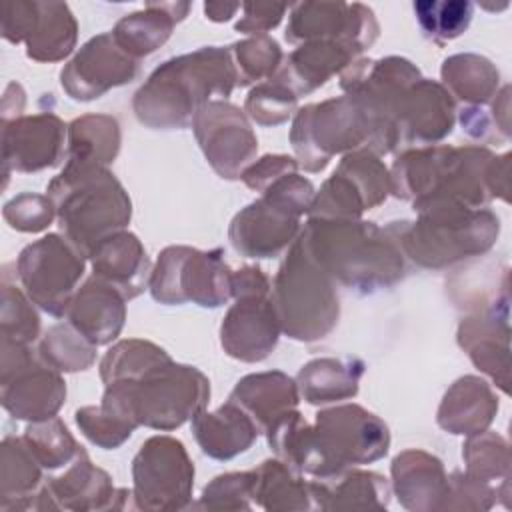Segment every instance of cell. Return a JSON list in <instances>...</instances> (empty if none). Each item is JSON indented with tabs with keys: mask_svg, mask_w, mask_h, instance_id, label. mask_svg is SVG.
Wrapping results in <instances>:
<instances>
[{
	"mask_svg": "<svg viewBox=\"0 0 512 512\" xmlns=\"http://www.w3.org/2000/svg\"><path fill=\"white\" fill-rule=\"evenodd\" d=\"M230 52L202 48L164 62L134 98L136 116L162 128H180L194 120L212 96H228L236 84Z\"/></svg>",
	"mask_w": 512,
	"mask_h": 512,
	"instance_id": "cell-1",
	"label": "cell"
},
{
	"mask_svg": "<svg viewBox=\"0 0 512 512\" xmlns=\"http://www.w3.org/2000/svg\"><path fill=\"white\" fill-rule=\"evenodd\" d=\"M398 238L370 222L350 218H314L300 242L310 258L342 284L372 290L392 284L402 272Z\"/></svg>",
	"mask_w": 512,
	"mask_h": 512,
	"instance_id": "cell-2",
	"label": "cell"
},
{
	"mask_svg": "<svg viewBox=\"0 0 512 512\" xmlns=\"http://www.w3.org/2000/svg\"><path fill=\"white\" fill-rule=\"evenodd\" d=\"M208 396L210 386L202 372L168 358L134 380L106 384L100 406L134 426L172 430L194 418L206 406Z\"/></svg>",
	"mask_w": 512,
	"mask_h": 512,
	"instance_id": "cell-3",
	"label": "cell"
},
{
	"mask_svg": "<svg viewBox=\"0 0 512 512\" xmlns=\"http://www.w3.org/2000/svg\"><path fill=\"white\" fill-rule=\"evenodd\" d=\"M48 192L66 240L84 256L130 220V198L104 166L68 162Z\"/></svg>",
	"mask_w": 512,
	"mask_h": 512,
	"instance_id": "cell-4",
	"label": "cell"
},
{
	"mask_svg": "<svg viewBox=\"0 0 512 512\" xmlns=\"http://www.w3.org/2000/svg\"><path fill=\"white\" fill-rule=\"evenodd\" d=\"M416 208L420 220L398 240L410 258L428 268L486 252L500 230L498 218L490 210L454 202H428Z\"/></svg>",
	"mask_w": 512,
	"mask_h": 512,
	"instance_id": "cell-5",
	"label": "cell"
},
{
	"mask_svg": "<svg viewBox=\"0 0 512 512\" xmlns=\"http://www.w3.org/2000/svg\"><path fill=\"white\" fill-rule=\"evenodd\" d=\"M274 310L280 328L296 340L324 338L338 322V296L324 272L298 240L276 276Z\"/></svg>",
	"mask_w": 512,
	"mask_h": 512,
	"instance_id": "cell-6",
	"label": "cell"
},
{
	"mask_svg": "<svg viewBox=\"0 0 512 512\" xmlns=\"http://www.w3.org/2000/svg\"><path fill=\"white\" fill-rule=\"evenodd\" d=\"M312 184L288 174L264 190V198L236 214L230 226L234 248L246 256L268 258L278 254L296 234L298 216L310 210Z\"/></svg>",
	"mask_w": 512,
	"mask_h": 512,
	"instance_id": "cell-7",
	"label": "cell"
},
{
	"mask_svg": "<svg viewBox=\"0 0 512 512\" xmlns=\"http://www.w3.org/2000/svg\"><path fill=\"white\" fill-rule=\"evenodd\" d=\"M150 290L164 304L192 300L216 308L232 294V272L220 258V250L198 252L186 246H170L156 262Z\"/></svg>",
	"mask_w": 512,
	"mask_h": 512,
	"instance_id": "cell-8",
	"label": "cell"
},
{
	"mask_svg": "<svg viewBox=\"0 0 512 512\" xmlns=\"http://www.w3.org/2000/svg\"><path fill=\"white\" fill-rule=\"evenodd\" d=\"M370 136V124L358 104L350 96H342L300 110L292 144L302 164L316 172L326 166L334 152L356 148Z\"/></svg>",
	"mask_w": 512,
	"mask_h": 512,
	"instance_id": "cell-9",
	"label": "cell"
},
{
	"mask_svg": "<svg viewBox=\"0 0 512 512\" xmlns=\"http://www.w3.org/2000/svg\"><path fill=\"white\" fill-rule=\"evenodd\" d=\"M82 272L84 254L56 234L30 244L18 258V276L26 292L52 316L66 314Z\"/></svg>",
	"mask_w": 512,
	"mask_h": 512,
	"instance_id": "cell-10",
	"label": "cell"
},
{
	"mask_svg": "<svg viewBox=\"0 0 512 512\" xmlns=\"http://www.w3.org/2000/svg\"><path fill=\"white\" fill-rule=\"evenodd\" d=\"M134 498L146 510L184 508L190 500L194 466L182 442L154 436L134 458Z\"/></svg>",
	"mask_w": 512,
	"mask_h": 512,
	"instance_id": "cell-11",
	"label": "cell"
},
{
	"mask_svg": "<svg viewBox=\"0 0 512 512\" xmlns=\"http://www.w3.org/2000/svg\"><path fill=\"white\" fill-rule=\"evenodd\" d=\"M390 176L380 160L362 150L348 154L324 184L310 210L316 218H358L366 208L386 200Z\"/></svg>",
	"mask_w": 512,
	"mask_h": 512,
	"instance_id": "cell-12",
	"label": "cell"
},
{
	"mask_svg": "<svg viewBox=\"0 0 512 512\" xmlns=\"http://www.w3.org/2000/svg\"><path fill=\"white\" fill-rule=\"evenodd\" d=\"M194 132L212 168L224 178H238L258 148L244 114L232 104L202 106L194 116Z\"/></svg>",
	"mask_w": 512,
	"mask_h": 512,
	"instance_id": "cell-13",
	"label": "cell"
},
{
	"mask_svg": "<svg viewBox=\"0 0 512 512\" xmlns=\"http://www.w3.org/2000/svg\"><path fill=\"white\" fill-rule=\"evenodd\" d=\"M136 72L138 60L124 52L112 34H100L84 44L62 70V88L76 100H90L112 86L130 82Z\"/></svg>",
	"mask_w": 512,
	"mask_h": 512,
	"instance_id": "cell-14",
	"label": "cell"
},
{
	"mask_svg": "<svg viewBox=\"0 0 512 512\" xmlns=\"http://www.w3.org/2000/svg\"><path fill=\"white\" fill-rule=\"evenodd\" d=\"M290 42L320 38L338 44L350 52H360L376 38V22L372 12L360 4H298L286 30Z\"/></svg>",
	"mask_w": 512,
	"mask_h": 512,
	"instance_id": "cell-15",
	"label": "cell"
},
{
	"mask_svg": "<svg viewBox=\"0 0 512 512\" xmlns=\"http://www.w3.org/2000/svg\"><path fill=\"white\" fill-rule=\"evenodd\" d=\"M278 318L266 292L238 294L228 310L220 334L226 352L238 360L256 362L266 358L278 340Z\"/></svg>",
	"mask_w": 512,
	"mask_h": 512,
	"instance_id": "cell-16",
	"label": "cell"
},
{
	"mask_svg": "<svg viewBox=\"0 0 512 512\" xmlns=\"http://www.w3.org/2000/svg\"><path fill=\"white\" fill-rule=\"evenodd\" d=\"M16 344V342H14ZM16 386L4 390V406L16 418L48 420L64 402L66 386L50 364H36L22 344H16Z\"/></svg>",
	"mask_w": 512,
	"mask_h": 512,
	"instance_id": "cell-17",
	"label": "cell"
},
{
	"mask_svg": "<svg viewBox=\"0 0 512 512\" xmlns=\"http://www.w3.org/2000/svg\"><path fill=\"white\" fill-rule=\"evenodd\" d=\"M394 490L410 510L446 508L452 494L442 462L422 450H408L392 462Z\"/></svg>",
	"mask_w": 512,
	"mask_h": 512,
	"instance_id": "cell-18",
	"label": "cell"
},
{
	"mask_svg": "<svg viewBox=\"0 0 512 512\" xmlns=\"http://www.w3.org/2000/svg\"><path fill=\"white\" fill-rule=\"evenodd\" d=\"M66 316L94 346L108 344L124 324V294L94 276L72 298Z\"/></svg>",
	"mask_w": 512,
	"mask_h": 512,
	"instance_id": "cell-19",
	"label": "cell"
},
{
	"mask_svg": "<svg viewBox=\"0 0 512 512\" xmlns=\"http://www.w3.org/2000/svg\"><path fill=\"white\" fill-rule=\"evenodd\" d=\"M16 130L4 128V162L30 172L58 162L64 144V124L54 114L22 118Z\"/></svg>",
	"mask_w": 512,
	"mask_h": 512,
	"instance_id": "cell-20",
	"label": "cell"
},
{
	"mask_svg": "<svg viewBox=\"0 0 512 512\" xmlns=\"http://www.w3.org/2000/svg\"><path fill=\"white\" fill-rule=\"evenodd\" d=\"M498 304L484 316L466 318L460 324L458 340L472 362L508 392V308L498 314Z\"/></svg>",
	"mask_w": 512,
	"mask_h": 512,
	"instance_id": "cell-21",
	"label": "cell"
},
{
	"mask_svg": "<svg viewBox=\"0 0 512 512\" xmlns=\"http://www.w3.org/2000/svg\"><path fill=\"white\" fill-rule=\"evenodd\" d=\"M12 42L28 38V56L58 60L72 52L76 22L66 4H30V14L16 16Z\"/></svg>",
	"mask_w": 512,
	"mask_h": 512,
	"instance_id": "cell-22",
	"label": "cell"
},
{
	"mask_svg": "<svg viewBox=\"0 0 512 512\" xmlns=\"http://www.w3.org/2000/svg\"><path fill=\"white\" fill-rule=\"evenodd\" d=\"M90 256L94 276L120 290L124 298H134L144 290L148 258L134 234L116 232L104 238Z\"/></svg>",
	"mask_w": 512,
	"mask_h": 512,
	"instance_id": "cell-23",
	"label": "cell"
},
{
	"mask_svg": "<svg viewBox=\"0 0 512 512\" xmlns=\"http://www.w3.org/2000/svg\"><path fill=\"white\" fill-rule=\"evenodd\" d=\"M192 428L202 452L218 460H228L248 450L260 432L250 414L232 400L214 414L200 410L192 418Z\"/></svg>",
	"mask_w": 512,
	"mask_h": 512,
	"instance_id": "cell-24",
	"label": "cell"
},
{
	"mask_svg": "<svg viewBox=\"0 0 512 512\" xmlns=\"http://www.w3.org/2000/svg\"><path fill=\"white\" fill-rule=\"evenodd\" d=\"M496 412L498 398L490 386L476 376H464L446 392L438 410V424L452 434L474 436L488 428Z\"/></svg>",
	"mask_w": 512,
	"mask_h": 512,
	"instance_id": "cell-25",
	"label": "cell"
},
{
	"mask_svg": "<svg viewBox=\"0 0 512 512\" xmlns=\"http://www.w3.org/2000/svg\"><path fill=\"white\" fill-rule=\"evenodd\" d=\"M230 400L244 408L258 428H268L282 414L294 410L298 402L296 384L282 372H264L250 374L242 378Z\"/></svg>",
	"mask_w": 512,
	"mask_h": 512,
	"instance_id": "cell-26",
	"label": "cell"
},
{
	"mask_svg": "<svg viewBox=\"0 0 512 512\" xmlns=\"http://www.w3.org/2000/svg\"><path fill=\"white\" fill-rule=\"evenodd\" d=\"M46 494L56 500V508H116L112 498L116 490L108 474L100 468H94L86 452H82L70 466V470L54 478L46 488Z\"/></svg>",
	"mask_w": 512,
	"mask_h": 512,
	"instance_id": "cell-27",
	"label": "cell"
},
{
	"mask_svg": "<svg viewBox=\"0 0 512 512\" xmlns=\"http://www.w3.org/2000/svg\"><path fill=\"white\" fill-rule=\"evenodd\" d=\"M350 56L352 52L334 40L306 44L292 52L282 76L276 82L286 86L298 98V94L314 90L316 86L324 84L328 76L344 68Z\"/></svg>",
	"mask_w": 512,
	"mask_h": 512,
	"instance_id": "cell-28",
	"label": "cell"
},
{
	"mask_svg": "<svg viewBox=\"0 0 512 512\" xmlns=\"http://www.w3.org/2000/svg\"><path fill=\"white\" fill-rule=\"evenodd\" d=\"M362 374V362L354 358L334 360L322 358L306 364L298 374L302 396L310 404H324L342 400L358 392V378Z\"/></svg>",
	"mask_w": 512,
	"mask_h": 512,
	"instance_id": "cell-29",
	"label": "cell"
},
{
	"mask_svg": "<svg viewBox=\"0 0 512 512\" xmlns=\"http://www.w3.org/2000/svg\"><path fill=\"white\" fill-rule=\"evenodd\" d=\"M466 460V476L496 496L508 498L510 488V452L508 442L498 434H484L470 438L462 452Z\"/></svg>",
	"mask_w": 512,
	"mask_h": 512,
	"instance_id": "cell-30",
	"label": "cell"
},
{
	"mask_svg": "<svg viewBox=\"0 0 512 512\" xmlns=\"http://www.w3.org/2000/svg\"><path fill=\"white\" fill-rule=\"evenodd\" d=\"M68 144V162L106 166L120 146L118 122L110 116H82L70 124Z\"/></svg>",
	"mask_w": 512,
	"mask_h": 512,
	"instance_id": "cell-31",
	"label": "cell"
},
{
	"mask_svg": "<svg viewBox=\"0 0 512 512\" xmlns=\"http://www.w3.org/2000/svg\"><path fill=\"white\" fill-rule=\"evenodd\" d=\"M444 84L464 102L486 104L498 92V70L476 54H458L442 66Z\"/></svg>",
	"mask_w": 512,
	"mask_h": 512,
	"instance_id": "cell-32",
	"label": "cell"
},
{
	"mask_svg": "<svg viewBox=\"0 0 512 512\" xmlns=\"http://www.w3.org/2000/svg\"><path fill=\"white\" fill-rule=\"evenodd\" d=\"M254 500H258L268 510H294L316 506L314 502H310L314 500L312 482L306 484L304 480L292 474L288 464L276 460H268L256 470Z\"/></svg>",
	"mask_w": 512,
	"mask_h": 512,
	"instance_id": "cell-33",
	"label": "cell"
},
{
	"mask_svg": "<svg viewBox=\"0 0 512 512\" xmlns=\"http://www.w3.org/2000/svg\"><path fill=\"white\" fill-rule=\"evenodd\" d=\"M314 504L318 508H386L388 486L374 472H354L330 490L326 484L312 482Z\"/></svg>",
	"mask_w": 512,
	"mask_h": 512,
	"instance_id": "cell-34",
	"label": "cell"
},
{
	"mask_svg": "<svg viewBox=\"0 0 512 512\" xmlns=\"http://www.w3.org/2000/svg\"><path fill=\"white\" fill-rule=\"evenodd\" d=\"M168 4H148L146 12H136L122 18L112 36L116 44L128 52L132 58L154 52L166 38L174 26V16L166 14Z\"/></svg>",
	"mask_w": 512,
	"mask_h": 512,
	"instance_id": "cell-35",
	"label": "cell"
},
{
	"mask_svg": "<svg viewBox=\"0 0 512 512\" xmlns=\"http://www.w3.org/2000/svg\"><path fill=\"white\" fill-rule=\"evenodd\" d=\"M94 344L86 340L72 324H58L46 332L40 354L56 370H86L94 362Z\"/></svg>",
	"mask_w": 512,
	"mask_h": 512,
	"instance_id": "cell-36",
	"label": "cell"
},
{
	"mask_svg": "<svg viewBox=\"0 0 512 512\" xmlns=\"http://www.w3.org/2000/svg\"><path fill=\"white\" fill-rule=\"evenodd\" d=\"M170 356L154 346L152 342L144 340H124L118 342L102 360L100 376L106 384L116 380H134L144 374L148 368L156 366Z\"/></svg>",
	"mask_w": 512,
	"mask_h": 512,
	"instance_id": "cell-37",
	"label": "cell"
},
{
	"mask_svg": "<svg viewBox=\"0 0 512 512\" xmlns=\"http://www.w3.org/2000/svg\"><path fill=\"white\" fill-rule=\"evenodd\" d=\"M24 440L36 460L46 468H60L64 464H72L84 452L58 418H48L42 424L30 426Z\"/></svg>",
	"mask_w": 512,
	"mask_h": 512,
	"instance_id": "cell-38",
	"label": "cell"
},
{
	"mask_svg": "<svg viewBox=\"0 0 512 512\" xmlns=\"http://www.w3.org/2000/svg\"><path fill=\"white\" fill-rule=\"evenodd\" d=\"M232 64L236 70L238 84H250L272 76L280 64L282 52L280 46L268 38L258 36L240 44H234L230 50Z\"/></svg>",
	"mask_w": 512,
	"mask_h": 512,
	"instance_id": "cell-39",
	"label": "cell"
},
{
	"mask_svg": "<svg viewBox=\"0 0 512 512\" xmlns=\"http://www.w3.org/2000/svg\"><path fill=\"white\" fill-rule=\"evenodd\" d=\"M414 10L424 34L436 42L460 36L472 20L470 2H418Z\"/></svg>",
	"mask_w": 512,
	"mask_h": 512,
	"instance_id": "cell-40",
	"label": "cell"
},
{
	"mask_svg": "<svg viewBox=\"0 0 512 512\" xmlns=\"http://www.w3.org/2000/svg\"><path fill=\"white\" fill-rule=\"evenodd\" d=\"M76 424L94 444H98L102 448L120 446L126 438H130L132 430L136 428L134 424L118 418L116 414L104 410L102 406H98V408L88 406V408L78 410Z\"/></svg>",
	"mask_w": 512,
	"mask_h": 512,
	"instance_id": "cell-41",
	"label": "cell"
},
{
	"mask_svg": "<svg viewBox=\"0 0 512 512\" xmlns=\"http://www.w3.org/2000/svg\"><path fill=\"white\" fill-rule=\"evenodd\" d=\"M256 470L232 472L214 478L204 488L202 506L206 508H250L248 498H254Z\"/></svg>",
	"mask_w": 512,
	"mask_h": 512,
	"instance_id": "cell-42",
	"label": "cell"
},
{
	"mask_svg": "<svg viewBox=\"0 0 512 512\" xmlns=\"http://www.w3.org/2000/svg\"><path fill=\"white\" fill-rule=\"evenodd\" d=\"M296 104V96L280 82H268L254 88L246 100L248 114L260 124L284 122Z\"/></svg>",
	"mask_w": 512,
	"mask_h": 512,
	"instance_id": "cell-43",
	"label": "cell"
},
{
	"mask_svg": "<svg viewBox=\"0 0 512 512\" xmlns=\"http://www.w3.org/2000/svg\"><path fill=\"white\" fill-rule=\"evenodd\" d=\"M6 210H14L16 216L10 218L12 226L18 230H42L46 224H50L54 216V202L44 196L34 194H22L10 204H6Z\"/></svg>",
	"mask_w": 512,
	"mask_h": 512,
	"instance_id": "cell-44",
	"label": "cell"
},
{
	"mask_svg": "<svg viewBox=\"0 0 512 512\" xmlns=\"http://www.w3.org/2000/svg\"><path fill=\"white\" fill-rule=\"evenodd\" d=\"M294 172H296V162L292 158H288V156H264L258 164H252L240 176L244 178V182L250 188L266 190L278 178L294 174Z\"/></svg>",
	"mask_w": 512,
	"mask_h": 512,
	"instance_id": "cell-45",
	"label": "cell"
},
{
	"mask_svg": "<svg viewBox=\"0 0 512 512\" xmlns=\"http://www.w3.org/2000/svg\"><path fill=\"white\" fill-rule=\"evenodd\" d=\"M244 10H246V16H244L242 22L236 24V28L242 30V32L256 34V32H262V30H268V28L276 26L282 18L284 6L256 4V6H244Z\"/></svg>",
	"mask_w": 512,
	"mask_h": 512,
	"instance_id": "cell-46",
	"label": "cell"
}]
</instances>
